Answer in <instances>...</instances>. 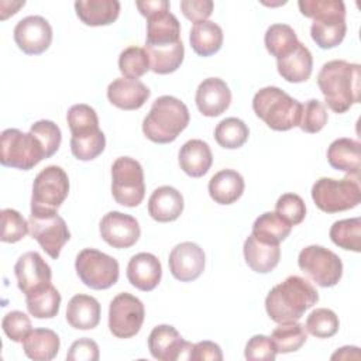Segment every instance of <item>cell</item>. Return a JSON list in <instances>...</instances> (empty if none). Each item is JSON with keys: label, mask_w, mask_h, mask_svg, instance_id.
<instances>
[{"label": "cell", "mask_w": 361, "mask_h": 361, "mask_svg": "<svg viewBox=\"0 0 361 361\" xmlns=\"http://www.w3.org/2000/svg\"><path fill=\"white\" fill-rule=\"evenodd\" d=\"M145 309L142 302L128 292L113 298L109 307V330L117 338L134 337L144 323Z\"/></svg>", "instance_id": "obj_13"}, {"label": "cell", "mask_w": 361, "mask_h": 361, "mask_svg": "<svg viewBox=\"0 0 361 361\" xmlns=\"http://www.w3.org/2000/svg\"><path fill=\"white\" fill-rule=\"evenodd\" d=\"M111 195L126 207L138 206L145 196L144 171L131 157H118L111 165Z\"/></svg>", "instance_id": "obj_8"}, {"label": "cell", "mask_w": 361, "mask_h": 361, "mask_svg": "<svg viewBox=\"0 0 361 361\" xmlns=\"http://www.w3.org/2000/svg\"><path fill=\"white\" fill-rule=\"evenodd\" d=\"M151 92L138 79L117 78L107 86L109 102L121 110H137L144 106Z\"/></svg>", "instance_id": "obj_21"}, {"label": "cell", "mask_w": 361, "mask_h": 361, "mask_svg": "<svg viewBox=\"0 0 361 361\" xmlns=\"http://www.w3.org/2000/svg\"><path fill=\"white\" fill-rule=\"evenodd\" d=\"M30 133H32L39 140V142L45 149L47 158L52 157L59 149L62 134H61V128L54 121L38 120L30 127Z\"/></svg>", "instance_id": "obj_46"}, {"label": "cell", "mask_w": 361, "mask_h": 361, "mask_svg": "<svg viewBox=\"0 0 361 361\" xmlns=\"http://www.w3.org/2000/svg\"><path fill=\"white\" fill-rule=\"evenodd\" d=\"M66 322L76 330H92L100 322V303L90 295H75L66 307Z\"/></svg>", "instance_id": "obj_28"}, {"label": "cell", "mask_w": 361, "mask_h": 361, "mask_svg": "<svg viewBox=\"0 0 361 361\" xmlns=\"http://www.w3.org/2000/svg\"><path fill=\"white\" fill-rule=\"evenodd\" d=\"M275 213L289 226H298L306 216V204L296 193H283L275 203Z\"/></svg>", "instance_id": "obj_44"}, {"label": "cell", "mask_w": 361, "mask_h": 361, "mask_svg": "<svg viewBox=\"0 0 361 361\" xmlns=\"http://www.w3.org/2000/svg\"><path fill=\"white\" fill-rule=\"evenodd\" d=\"M267 51L278 59L290 54L298 45L299 39L295 30L288 24H272L268 27L264 37Z\"/></svg>", "instance_id": "obj_35"}, {"label": "cell", "mask_w": 361, "mask_h": 361, "mask_svg": "<svg viewBox=\"0 0 361 361\" xmlns=\"http://www.w3.org/2000/svg\"><path fill=\"white\" fill-rule=\"evenodd\" d=\"M338 327L340 322L337 314L326 307L314 309L305 323V330L317 338L333 337L338 331Z\"/></svg>", "instance_id": "obj_41"}, {"label": "cell", "mask_w": 361, "mask_h": 361, "mask_svg": "<svg viewBox=\"0 0 361 361\" xmlns=\"http://www.w3.org/2000/svg\"><path fill=\"white\" fill-rule=\"evenodd\" d=\"M1 327L6 336L14 343H23L27 334L32 330L30 317L20 310L8 312L1 320Z\"/></svg>", "instance_id": "obj_47"}, {"label": "cell", "mask_w": 361, "mask_h": 361, "mask_svg": "<svg viewBox=\"0 0 361 361\" xmlns=\"http://www.w3.org/2000/svg\"><path fill=\"white\" fill-rule=\"evenodd\" d=\"M75 269L79 279L94 290L109 289L120 275L117 259L94 248H85L76 255Z\"/></svg>", "instance_id": "obj_9"}, {"label": "cell", "mask_w": 361, "mask_h": 361, "mask_svg": "<svg viewBox=\"0 0 361 361\" xmlns=\"http://www.w3.org/2000/svg\"><path fill=\"white\" fill-rule=\"evenodd\" d=\"M161 278L162 267L154 254L138 252L128 261L127 279L134 288L142 292H149L158 286Z\"/></svg>", "instance_id": "obj_20"}, {"label": "cell", "mask_w": 361, "mask_h": 361, "mask_svg": "<svg viewBox=\"0 0 361 361\" xmlns=\"http://www.w3.org/2000/svg\"><path fill=\"white\" fill-rule=\"evenodd\" d=\"M144 49L149 59V69L158 75H168L175 72L182 65L185 56L182 41L161 47L145 45Z\"/></svg>", "instance_id": "obj_33"}, {"label": "cell", "mask_w": 361, "mask_h": 361, "mask_svg": "<svg viewBox=\"0 0 361 361\" xmlns=\"http://www.w3.org/2000/svg\"><path fill=\"white\" fill-rule=\"evenodd\" d=\"M1 217V234L0 240L3 243H17L23 240L30 231V224L27 220L14 209H3Z\"/></svg>", "instance_id": "obj_45"}, {"label": "cell", "mask_w": 361, "mask_h": 361, "mask_svg": "<svg viewBox=\"0 0 361 361\" xmlns=\"http://www.w3.org/2000/svg\"><path fill=\"white\" fill-rule=\"evenodd\" d=\"M27 310L37 319H52L61 307V293L52 285L25 296Z\"/></svg>", "instance_id": "obj_37"}, {"label": "cell", "mask_w": 361, "mask_h": 361, "mask_svg": "<svg viewBox=\"0 0 361 361\" xmlns=\"http://www.w3.org/2000/svg\"><path fill=\"white\" fill-rule=\"evenodd\" d=\"M348 360V358H355L358 360L360 358V348L358 347H341L338 348L333 355H331V360Z\"/></svg>", "instance_id": "obj_54"}, {"label": "cell", "mask_w": 361, "mask_h": 361, "mask_svg": "<svg viewBox=\"0 0 361 361\" xmlns=\"http://www.w3.org/2000/svg\"><path fill=\"white\" fill-rule=\"evenodd\" d=\"M195 344L185 341L179 331L169 324L155 326L148 336V350L155 360H192Z\"/></svg>", "instance_id": "obj_14"}, {"label": "cell", "mask_w": 361, "mask_h": 361, "mask_svg": "<svg viewBox=\"0 0 361 361\" xmlns=\"http://www.w3.org/2000/svg\"><path fill=\"white\" fill-rule=\"evenodd\" d=\"M193 361H221L223 360V353L219 344L204 340V341H199L195 344L193 347V355H192Z\"/></svg>", "instance_id": "obj_52"}, {"label": "cell", "mask_w": 361, "mask_h": 361, "mask_svg": "<svg viewBox=\"0 0 361 361\" xmlns=\"http://www.w3.org/2000/svg\"><path fill=\"white\" fill-rule=\"evenodd\" d=\"M244 179L234 169H221L209 180V195L219 204H231L237 202L244 192Z\"/></svg>", "instance_id": "obj_30"}, {"label": "cell", "mask_w": 361, "mask_h": 361, "mask_svg": "<svg viewBox=\"0 0 361 361\" xmlns=\"http://www.w3.org/2000/svg\"><path fill=\"white\" fill-rule=\"evenodd\" d=\"M59 336L51 329H34L23 341L24 354L34 361H51L59 351Z\"/></svg>", "instance_id": "obj_31"}, {"label": "cell", "mask_w": 361, "mask_h": 361, "mask_svg": "<svg viewBox=\"0 0 361 361\" xmlns=\"http://www.w3.org/2000/svg\"><path fill=\"white\" fill-rule=\"evenodd\" d=\"M99 357L100 353L97 343L87 337L73 341L66 354L68 361H97Z\"/></svg>", "instance_id": "obj_50"}, {"label": "cell", "mask_w": 361, "mask_h": 361, "mask_svg": "<svg viewBox=\"0 0 361 361\" xmlns=\"http://www.w3.org/2000/svg\"><path fill=\"white\" fill-rule=\"evenodd\" d=\"M250 135L247 124L237 117H227L221 120L214 128L216 142L227 149H235L243 147Z\"/></svg>", "instance_id": "obj_40"}, {"label": "cell", "mask_w": 361, "mask_h": 361, "mask_svg": "<svg viewBox=\"0 0 361 361\" xmlns=\"http://www.w3.org/2000/svg\"><path fill=\"white\" fill-rule=\"evenodd\" d=\"M317 300L319 292L307 279L290 275L268 292L265 310L275 323L298 322Z\"/></svg>", "instance_id": "obj_2"}, {"label": "cell", "mask_w": 361, "mask_h": 361, "mask_svg": "<svg viewBox=\"0 0 361 361\" xmlns=\"http://www.w3.org/2000/svg\"><path fill=\"white\" fill-rule=\"evenodd\" d=\"M195 102L197 110L206 117L223 114L231 103V90L220 78H207L196 89Z\"/></svg>", "instance_id": "obj_19"}, {"label": "cell", "mask_w": 361, "mask_h": 361, "mask_svg": "<svg viewBox=\"0 0 361 361\" xmlns=\"http://www.w3.org/2000/svg\"><path fill=\"white\" fill-rule=\"evenodd\" d=\"M78 18L90 27L113 24L120 14V1L117 0H78L75 1Z\"/></svg>", "instance_id": "obj_27"}, {"label": "cell", "mask_w": 361, "mask_h": 361, "mask_svg": "<svg viewBox=\"0 0 361 361\" xmlns=\"http://www.w3.org/2000/svg\"><path fill=\"white\" fill-rule=\"evenodd\" d=\"M189 42L199 56H210L219 52L223 45V30L210 20L195 23L190 28Z\"/></svg>", "instance_id": "obj_32"}, {"label": "cell", "mask_w": 361, "mask_h": 361, "mask_svg": "<svg viewBox=\"0 0 361 361\" xmlns=\"http://www.w3.org/2000/svg\"><path fill=\"white\" fill-rule=\"evenodd\" d=\"M178 162L186 175L192 178H200L207 173L213 164L212 149L203 140H189L180 147Z\"/></svg>", "instance_id": "obj_26"}, {"label": "cell", "mask_w": 361, "mask_h": 361, "mask_svg": "<svg viewBox=\"0 0 361 361\" xmlns=\"http://www.w3.org/2000/svg\"><path fill=\"white\" fill-rule=\"evenodd\" d=\"M180 41V24L169 8L147 17L145 45L161 47Z\"/></svg>", "instance_id": "obj_23"}, {"label": "cell", "mask_w": 361, "mask_h": 361, "mask_svg": "<svg viewBox=\"0 0 361 361\" xmlns=\"http://www.w3.org/2000/svg\"><path fill=\"white\" fill-rule=\"evenodd\" d=\"M138 11L147 18L161 10L169 8V1L166 0H145V1H135Z\"/></svg>", "instance_id": "obj_53"}, {"label": "cell", "mask_w": 361, "mask_h": 361, "mask_svg": "<svg viewBox=\"0 0 361 361\" xmlns=\"http://www.w3.org/2000/svg\"><path fill=\"white\" fill-rule=\"evenodd\" d=\"M244 258L247 265L258 274H268L276 268L281 259L279 244H272L250 234L244 241Z\"/></svg>", "instance_id": "obj_22"}, {"label": "cell", "mask_w": 361, "mask_h": 361, "mask_svg": "<svg viewBox=\"0 0 361 361\" xmlns=\"http://www.w3.org/2000/svg\"><path fill=\"white\" fill-rule=\"evenodd\" d=\"M331 241L347 251L360 252L361 251V219H344L334 221L330 227Z\"/></svg>", "instance_id": "obj_39"}, {"label": "cell", "mask_w": 361, "mask_h": 361, "mask_svg": "<svg viewBox=\"0 0 361 361\" xmlns=\"http://www.w3.org/2000/svg\"><path fill=\"white\" fill-rule=\"evenodd\" d=\"M14 41L24 54L39 55L52 42L51 24L41 16L24 17L14 27Z\"/></svg>", "instance_id": "obj_15"}, {"label": "cell", "mask_w": 361, "mask_h": 361, "mask_svg": "<svg viewBox=\"0 0 361 361\" xmlns=\"http://www.w3.org/2000/svg\"><path fill=\"white\" fill-rule=\"evenodd\" d=\"M271 340L276 348V353L288 354L298 351L307 340L305 326L298 322L279 323L271 334Z\"/></svg>", "instance_id": "obj_38"}, {"label": "cell", "mask_w": 361, "mask_h": 361, "mask_svg": "<svg viewBox=\"0 0 361 361\" xmlns=\"http://www.w3.org/2000/svg\"><path fill=\"white\" fill-rule=\"evenodd\" d=\"M14 274L17 278V286L25 296L51 285V267L37 251L23 254L14 265Z\"/></svg>", "instance_id": "obj_16"}, {"label": "cell", "mask_w": 361, "mask_h": 361, "mask_svg": "<svg viewBox=\"0 0 361 361\" xmlns=\"http://www.w3.org/2000/svg\"><path fill=\"white\" fill-rule=\"evenodd\" d=\"M361 144L353 138H337L327 148V161L331 168L358 178L361 168Z\"/></svg>", "instance_id": "obj_25"}, {"label": "cell", "mask_w": 361, "mask_h": 361, "mask_svg": "<svg viewBox=\"0 0 361 361\" xmlns=\"http://www.w3.org/2000/svg\"><path fill=\"white\" fill-rule=\"evenodd\" d=\"M300 271L307 275L316 285L331 288L343 276V262L340 257L322 245H307L298 257Z\"/></svg>", "instance_id": "obj_11"}, {"label": "cell", "mask_w": 361, "mask_h": 361, "mask_svg": "<svg viewBox=\"0 0 361 361\" xmlns=\"http://www.w3.org/2000/svg\"><path fill=\"white\" fill-rule=\"evenodd\" d=\"M290 230L292 226L283 221L275 212H265L255 219L251 234L262 241L279 244L290 234Z\"/></svg>", "instance_id": "obj_36"}, {"label": "cell", "mask_w": 361, "mask_h": 361, "mask_svg": "<svg viewBox=\"0 0 361 361\" xmlns=\"http://www.w3.org/2000/svg\"><path fill=\"white\" fill-rule=\"evenodd\" d=\"M118 69L123 78L138 79L149 71V59L144 48L128 47L118 56Z\"/></svg>", "instance_id": "obj_42"}, {"label": "cell", "mask_w": 361, "mask_h": 361, "mask_svg": "<svg viewBox=\"0 0 361 361\" xmlns=\"http://www.w3.org/2000/svg\"><path fill=\"white\" fill-rule=\"evenodd\" d=\"M30 234L41 248L54 259L61 255L63 245L69 241L71 233L65 220L58 214L56 210L31 209L30 219Z\"/></svg>", "instance_id": "obj_10"}, {"label": "cell", "mask_w": 361, "mask_h": 361, "mask_svg": "<svg viewBox=\"0 0 361 361\" xmlns=\"http://www.w3.org/2000/svg\"><path fill=\"white\" fill-rule=\"evenodd\" d=\"M327 118L329 116L324 104L317 99H309L302 104V114L298 127L305 133L314 134L323 130L327 124Z\"/></svg>", "instance_id": "obj_43"}, {"label": "cell", "mask_w": 361, "mask_h": 361, "mask_svg": "<svg viewBox=\"0 0 361 361\" xmlns=\"http://www.w3.org/2000/svg\"><path fill=\"white\" fill-rule=\"evenodd\" d=\"M302 16L313 18L312 39L322 49L340 45L345 37V6L341 0H299Z\"/></svg>", "instance_id": "obj_3"}, {"label": "cell", "mask_w": 361, "mask_h": 361, "mask_svg": "<svg viewBox=\"0 0 361 361\" xmlns=\"http://www.w3.org/2000/svg\"><path fill=\"white\" fill-rule=\"evenodd\" d=\"M213 1L212 0H182L180 1V10L183 16L193 21H204L207 20L213 13Z\"/></svg>", "instance_id": "obj_51"}, {"label": "cell", "mask_w": 361, "mask_h": 361, "mask_svg": "<svg viewBox=\"0 0 361 361\" xmlns=\"http://www.w3.org/2000/svg\"><path fill=\"white\" fill-rule=\"evenodd\" d=\"M278 73L290 83L306 82L313 71V56L302 42L286 56L276 61Z\"/></svg>", "instance_id": "obj_29"}, {"label": "cell", "mask_w": 361, "mask_h": 361, "mask_svg": "<svg viewBox=\"0 0 361 361\" xmlns=\"http://www.w3.org/2000/svg\"><path fill=\"white\" fill-rule=\"evenodd\" d=\"M45 149L32 133H23L18 128H7L0 137V162L3 166L30 171L38 165Z\"/></svg>", "instance_id": "obj_6"}, {"label": "cell", "mask_w": 361, "mask_h": 361, "mask_svg": "<svg viewBox=\"0 0 361 361\" xmlns=\"http://www.w3.org/2000/svg\"><path fill=\"white\" fill-rule=\"evenodd\" d=\"M312 199L324 213H338L354 209L361 202L358 178H320L312 186Z\"/></svg>", "instance_id": "obj_7"}, {"label": "cell", "mask_w": 361, "mask_h": 361, "mask_svg": "<svg viewBox=\"0 0 361 361\" xmlns=\"http://www.w3.org/2000/svg\"><path fill=\"white\" fill-rule=\"evenodd\" d=\"M189 110L183 102L173 96H161L152 103L142 121L144 135L157 144H168L189 124Z\"/></svg>", "instance_id": "obj_4"}, {"label": "cell", "mask_w": 361, "mask_h": 361, "mask_svg": "<svg viewBox=\"0 0 361 361\" xmlns=\"http://www.w3.org/2000/svg\"><path fill=\"white\" fill-rule=\"evenodd\" d=\"M66 120H68L71 134L76 133V131L99 127V117H97L96 110L85 103L73 104L68 110Z\"/></svg>", "instance_id": "obj_48"}, {"label": "cell", "mask_w": 361, "mask_h": 361, "mask_svg": "<svg viewBox=\"0 0 361 361\" xmlns=\"http://www.w3.org/2000/svg\"><path fill=\"white\" fill-rule=\"evenodd\" d=\"M100 235L113 248H130L133 247L141 234V228L135 217L121 213L109 212L100 220Z\"/></svg>", "instance_id": "obj_17"}, {"label": "cell", "mask_w": 361, "mask_h": 361, "mask_svg": "<svg viewBox=\"0 0 361 361\" xmlns=\"http://www.w3.org/2000/svg\"><path fill=\"white\" fill-rule=\"evenodd\" d=\"M276 348L271 337L264 334L252 336L244 350V357L250 361H274L276 357Z\"/></svg>", "instance_id": "obj_49"}, {"label": "cell", "mask_w": 361, "mask_h": 361, "mask_svg": "<svg viewBox=\"0 0 361 361\" xmlns=\"http://www.w3.org/2000/svg\"><path fill=\"white\" fill-rule=\"evenodd\" d=\"M183 212V197L172 186L157 188L148 199V213L159 223L175 221Z\"/></svg>", "instance_id": "obj_24"}, {"label": "cell", "mask_w": 361, "mask_h": 361, "mask_svg": "<svg viewBox=\"0 0 361 361\" xmlns=\"http://www.w3.org/2000/svg\"><path fill=\"white\" fill-rule=\"evenodd\" d=\"M168 264L175 279L180 282H192L202 275L206 257L200 245L192 241H185L172 248Z\"/></svg>", "instance_id": "obj_18"}, {"label": "cell", "mask_w": 361, "mask_h": 361, "mask_svg": "<svg viewBox=\"0 0 361 361\" xmlns=\"http://www.w3.org/2000/svg\"><path fill=\"white\" fill-rule=\"evenodd\" d=\"M360 79L361 66L358 63L344 59L326 62L317 75V85L329 109L343 114L353 104L360 103Z\"/></svg>", "instance_id": "obj_1"}, {"label": "cell", "mask_w": 361, "mask_h": 361, "mask_svg": "<svg viewBox=\"0 0 361 361\" xmlns=\"http://www.w3.org/2000/svg\"><path fill=\"white\" fill-rule=\"evenodd\" d=\"M106 147L104 133L99 128H87L72 133L71 151L79 161H92L97 158Z\"/></svg>", "instance_id": "obj_34"}, {"label": "cell", "mask_w": 361, "mask_h": 361, "mask_svg": "<svg viewBox=\"0 0 361 361\" xmlns=\"http://www.w3.org/2000/svg\"><path fill=\"white\" fill-rule=\"evenodd\" d=\"M69 193V178L56 165L44 168L34 179L31 209L58 210Z\"/></svg>", "instance_id": "obj_12"}, {"label": "cell", "mask_w": 361, "mask_h": 361, "mask_svg": "<svg viewBox=\"0 0 361 361\" xmlns=\"http://www.w3.org/2000/svg\"><path fill=\"white\" fill-rule=\"evenodd\" d=\"M252 110L269 128L288 131L299 126L302 103L276 86H267L254 94Z\"/></svg>", "instance_id": "obj_5"}]
</instances>
